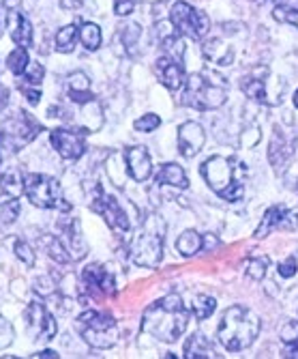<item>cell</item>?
<instances>
[{
    "mask_svg": "<svg viewBox=\"0 0 298 359\" xmlns=\"http://www.w3.org/2000/svg\"><path fill=\"white\" fill-rule=\"evenodd\" d=\"M279 336H281L283 344H285V346H290L292 357H298V320H290V323H285Z\"/></svg>",
    "mask_w": 298,
    "mask_h": 359,
    "instance_id": "34",
    "label": "cell"
},
{
    "mask_svg": "<svg viewBox=\"0 0 298 359\" xmlns=\"http://www.w3.org/2000/svg\"><path fill=\"white\" fill-rule=\"evenodd\" d=\"M64 235H67V248L71 254V260H82L86 256V241L80 233V222L78 219H69V224H60Z\"/></svg>",
    "mask_w": 298,
    "mask_h": 359,
    "instance_id": "22",
    "label": "cell"
},
{
    "mask_svg": "<svg viewBox=\"0 0 298 359\" xmlns=\"http://www.w3.org/2000/svg\"><path fill=\"white\" fill-rule=\"evenodd\" d=\"M20 90H22V95L28 100V104H30V106H37V104L41 102V90H39V86L35 88L32 84L20 82Z\"/></svg>",
    "mask_w": 298,
    "mask_h": 359,
    "instance_id": "40",
    "label": "cell"
},
{
    "mask_svg": "<svg viewBox=\"0 0 298 359\" xmlns=\"http://www.w3.org/2000/svg\"><path fill=\"white\" fill-rule=\"evenodd\" d=\"M227 100V84L217 74H193L185 80L183 104L193 110H217Z\"/></svg>",
    "mask_w": 298,
    "mask_h": 359,
    "instance_id": "4",
    "label": "cell"
},
{
    "mask_svg": "<svg viewBox=\"0 0 298 359\" xmlns=\"http://www.w3.org/2000/svg\"><path fill=\"white\" fill-rule=\"evenodd\" d=\"M273 18L277 22H283V24L298 28V0H279V3L275 5Z\"/></svg>",
    "mask_w": 298,
    "mask_h": 359,
    "instance_id": "26",
    "label": "cell"
},
{
    "mask_svg": "<svg viewBox=\"0 0 298 359\" xmlns=\"http://www.w3.org/2000/svg\"><path fill=\"white\" fill-rule=\"evenodd\" d=\"M67 95H69V100L78 106L94 100V95L90 93V80L84 72H76L67 78Z\"/></svg>",
    "mask_w": 298,
    "mask_h": 359,
    "instance_id": "20",
    "label": "cell"
},
{
    "mask_svg": "<svg viewBox=\"0 0 298 359\" xmlns=\"http://www.w3.org/2000/svg\"><path fill=\"white\" fill-rule=\"evenodd\" d=\"M26 323H28V332L32 340H52L58 332L56 318L48 312V308L41 302H32L26 308Z\"/></svg>",
    "mask_w": 298,
    "mask_h": 359,
    "instance_id": "13",
    "label": "cell"
},
{
    "mask_svg": "<svg viewBox=\"0 0 298 359\" xmlns=\"http://www.w3.org/2000/svg\"><path fill=\"white\" fill-rule=\"evenodd\" d=\"M204 245V239L200 233H195V231H185L178 239H176V250L183 254V256H193L202 250Z\"/></svg>",
    "mask_w": 298,
    "mask_h": 359,
    "instance_id": "28",
    "label": "cell"
},
{
    "mask_svg": "<svg viewBox=\"0 0 298 359\" xmlns=\"http://www.w3.org/2000/svg\"><path fill=\"white\" fill-rule=\"evenodd\" d=\"M294 106H296V110H298V90L294 93Z\"/></svg>",
    "mask_w": 298,
    "mask_h": 359,
    "instance_id": "45",
    "label": "cell"
},
{
    "mask_svg": "<svg viewBox=\"0 0 298 359\" xmlns=\"http://www.w3.org/2000/svg\"><path fill=\"white\" fill-rule=\"evenodd\" d=\"M15 256L20 260H24V265H28V267L35 265V260H37V256H35V252H32V248L28 243H24V241H15Z\"/></svg>",
    "mask_w": 298,
    "mask_h": 359,
    "instance_id": "39",
    "label": "cell"
},
{
    "mask_svg": "<svg viewBox=\"0 0 298 359\" xmlns=\"http://www.w3.org/2000/svg\"><path fill=\"white\" fill-rule=\"evenodd\" d=\"M260 316L245 308V306H232L223 312L221 323L217 327V338L223 344V348L236 353V351H245L249 348L257 334H260Z\"/></svg>",
    "mask_w": 298,
    "mask_h": 359,
    "instance_id": "3",
    "label": "cell"
},
{
    "mask_svg": "<svg viewBox=\"0 0 298 359\" xmlns=\"http://www.w3.org/2000/svg\"><path fill=\"white\" fill-rule=\"evenodd\" d=\"M260 3H267V0H260Z\"/></svg>",
    "mask_w": 298,
    "mask_h": 359,
    "instance_id": "46",
    "label": "cell"
},
{
    "mask_svg": "<svg viewBox=\"0 0 298 359\" xmlns=\"http://www.w3.org/2000/svg\"><path fill=\"white\" fill-rule=\"evenodd\" d=\"M170 22L178 35L189 39H202L211 30V20L204 11L191 7L189 3H174L170 9Z\"/></svg>",
    "mask_w": 298,
    "mask_h": 359,
    "instance_id": "9",
    "label": "cell"
},
{
    "mask_svg": "<svg viewBox=\"0 0 298 359\" xmlns=\"http://www.w3.org/2000/svg\"><path fill=\"white\" fill-rule=\"evenodd\" d=\"M269 263H271V258H269V256H257V258H251L249 263H247V269H245L247 278H251V280L260 282L264 276H267Z\"/></svg>",
    "mask_w": 298,
    "mask_h": 359,
    "instance_id": "33",
    "label": "cell"
},
{
    "mask_svg": "<svg viewBox=\"0 0 298 359\" xmlns=\"http://www.w3.org/2000/svg\"><path fill=\"white\" fill-rule=\"evenodd\" d=\"M155 74L159 78V82L165 86V88H170V90H178L183 88L185 84V69H183V62L170 54H163L157 58L155 62Z\"/></svg>",
    "mask_w": 298,
    "mask_h": 359,
    "instance_id": "15",
    "label": "cell"
},
{
    "mask_svg": "<svg viewBox=\"0 0 298 359\" xmlns=\"http://www.w3.org/2000/svg\"><path fill=\"white\" fill-rule=\"evenodd\" d=\"M88 132L82 127H73V129H64V127H58V129H52L50 134V142L52 147L56 149V153L62 157V159H80L84 153H86V142H84V136Z\"/></svg>",
    "mask_w": 298,
    "mask_h": 359,
    "instance_id": "11",
    "label": "cell"
},
{
    "mask_svg": "<svg viewBox=\"0 0 298 359\" xmlns=\"http://www.w3.org/2000/svg\"><path fill=\"white\" fill-rule=\"evenodd\" d=\"M82 278H84V284L88 290L97 292V295H116V280L114 276L101 267V265H88L84 271H82Z\"/></svg>",
    "mask_w": 298,
    "mask_h": 359,
    "instance_id": "17",
    "label": "cell"
},
{
    "mask_svg": "<svg viewBox=\"0 0 298 359\" xmlns=\"http://www.w3.org/2000/svg\"><path fill=\"white\" fill-rule=\"evenodd\" d=\"M20 215V201L11 198L5 205H0V224H13Z\"/></svg>",
    "mask_w": 298,
    "mask_h": 359,
    "instance_id": "36",
    "label": "cell"
},
{
    "mask_svg": "<svg viewBox=\"0 0 298 359\" xmlns=\"http://www.w3.org/2000/svg\"><path fill=\"white\" fill-rule=\"evenodd\" d=\"M78 332L92 348H112L118 342V323L112 314L99 312V310H86L76 320Z\"/></svg>",
    "mask_w": 298,
    "mask_h": 359,
    "instance_id": "7",
    "label": "cell"
},
{
    "mask_svg": "<svg viewBox=\"0 0 298 359\" xmlns=\"http://www.w3.org/2000/svg\"><path fill=\"white\" fill-rule=\"evenodd\" d=\"M271 76L267 67H257L253 69L247 78H243V90L249 100L264 104V106H279L281 104V93H273L269 88L271 84Z\"/></svg>",
    "mask_w": 298,
    "mask_h": 359,
    "instance_id": "12",
    "label": "cell"
},
{
    "mask_svg": "<svg viewBox=\"0 0 298 359\" xmlns=\"http://www.w3.org/2000/svg\"><path fill=\"white\" fill-rule=\"evenodd\" d=\"M185 357L189 359H204V357H215V351L211 342L202 334H193L187 344H185Z\"/></svg>",
    "mask_w": 298,
    "mask_h": 359,
    "instance_id": "25",
    "label": "cell"
},
{
    "mask_svg": "<svg viewBox=\"0 0 298 359\" xmlns=\"http://www.w3.org/2000/svg\"><path fill=\"white\" fill-rule=\"evenodd\" d=\"M41 245L48 250V256H50L52 260H56V263H60V265H67L69 260H71V254H69V250L60 243V239H58V237L45 235V237L41 239Z\"/></svg>",
    "mask_w": 298,
    "mask_h": 359,
    "instance_id": "29",
    "label": "cell"
},
{
    "mask_svg": "<svg viewBox=\"0 0 298 359\" xmlns=\"http://www.w3.org/2000/svg\"><path fill=\"white\" fill-rule=\"evenodd\" d=\"M28 65H30V58H28V48H22L17 46L9 56H7V67L13 76H24V72L28 69Z\"/></svg>",
    "mask_w": 298,
    "mask_h": 359,
    "instance_id": "32",
    "label": "cell"
},
{
    "mask_svg": "<svg viewBox=\"0 0 298 359\" xmlns=\"http://www.w3.org/2000/svg\"><path fill=\"white\" fill-rule=\"evenodd\" d=\"M296 226H298V213L288 211L283 205H275V207H271L267 213H264L262 224L257 226V231H255V237L264 239V237H269L273 231H277V228H283V231H294Z\"/></svg>",
    "mask_w": 298,
    "mask_h": 359,
    "instance_id": "14",
    "label": "cell"
},
{
    "mask_svg": "<svg viewBox=\"0 0 298 359\" xmlns=\"http://www.w3.org/2000/svg\"><path fill=\"white\" fill-rule=\"evenodd\" d=\"M161 125V118L157 116V114H144L142 118H138L136 123H134V127H136V132H142V134H150V132H155V129Z\"/></svg>",
    "mask_w": 298,
    "mask_h": 359,
    "instance_id": "37",
    "label": "cell"
},
{
    "mask_svg": "<svg viewBox=\"0 0 298 359\" xmlns=\"http://www.w3.org/2000/svg\"><path fill=\"white\" fill-rule=\"evenodd\" d=\"M187 325L189 310L178 295H165L150 304L142 316V332L161 342H176L187 332Z\"/></svg>",
    "mask_w": 298,
    "mask_h": 359,
    "instance_id": "1",
    "label": "cell"
},
{
    "mask_svg": "<svg viewBox=\"0 0 298 359\" xmlns=\"http://www.w3.org/2000/svg\"><path fill=\"white\" fill-rule=\"evenodd\" d=\"M7 102H9V93H7V88L3 84H0V110H5Z\"/></svg>",
    "mask_w": 298,
    "mask_h": 359,
    "instance_id": "43",
    "label": "cell"
},
{
    "mask_svg": "<svg viewBox=\"0 0 298 359\" xmlns=\"http://www.w3.org/2000/svg\"><path fill=\"white\" fill-rule=\"evenodd\" d=\"M125 159H127V170H129V175L134 181L142 183L152 175V161H150V155H148L146 147L127 149Z\"/></svg>",
    "mask_w": 298,
    "mask_h": 359,
    "instance_id": "19",
    "label": "cell"
},
{
    "mask_svg": "<svg viewBox=\"0 0 298 359\" xmlns=\"http://www.w3.org/2000/svg\"><path fill=\"white\" fill-rule=\"evenodd\" d=\"M136 5H138V0H114V11L116 15H129L136 9Z\"/></svg>",
    "mask_w": 298,
    "mask_h": 359,
    "instance_id": "42",
    "label": "cell"
},
{
    "mask_svg": "<svg viewBox=\"0 0 298 359\" xmlns=\"http://www.w3.org/2000/svg\"><path fill=\"white\" fill-rule=\"evenodd\" d=\"M5 24L11 39L22 46V48H30L32 46V24L26 20V15L20 11V7L13 9H5Z\"/></svg>",
    "mask_w": 298,
    "mask_h": 359,
    "instance_id": "18",
    "label": "cell"
},
{
    "mask_svg": "<svg viewBox=\"0 0 298 359\" xmlns=\"http://www.w3.org/2000/svg\"><path fill=\"white\" fill-rule=\"evenodd\" d=\"M202 177L206 179L208 187L223 201L236 203L245 194L247 181V166L236 157L215 155L202 164Z\"/></svg>",
    "mask_w": 298,
    "mask_h": 359,
    "instance_id": "2",
    "label": "cell"
},
{
    "mask_svg": "<svg viewBox=\"0 0 298 359\" xmlns=\"http://www.w3.org/2000/svg\"><path fill=\"white\" fill-rule=\"evenodd\" d=\"M13 338H15L13 325L5 316H0V348L11 346L13 344Z\"/></svg>",
    "mask_w": 298,
    "mask_h": 359,
    "instance_id": "38",
    "label": "cell"
},
{
    "mask_svg": "<svg viewBox=\"0 0 298 359\" xmlns=\"http://www.w3.org/2000/svg\"><path fill=\"white\" fill-rule=\"evenodd\" d=\"M206 142V134L200 123H183L178 129V151L183 157H195Z\"/></svg>",
    "mask_w": 298,
    "mask_h": 359,
    "instance_id": "16",
    "label": "cell"
},
{
    "mask_svg": "<svg viewBox=\"0 0 298 359\" xmlns=\"http://www.w3.org/2000/svg\"><path fill=\"white\" fill-rule=\"evenodd\" d=\"M32 357H39V359H43V357H58V353H54V351H41V353H35Z\"/></svg>",
    "mask_w": 298,
    "mask_h": 359,
    "instance_id": "44",
    "label": "cell"
},
{
    "mask_svg": "<svg viewBox=\"0 0 298 359\" xmlns=\"http://www.w3.org/2000/svg\"><path fill=\"white\" fill-rule=\"evenodd\" d=\"M43 76H45L43 65H41V62H30V65H28V69L24 72V76H20V78H24L22 82H26V84L39 86V84L43 82Z\"/></svg>",
    "mask_w": 298,
    "mask_h": 359,
    "instance_id": "35",
    "label": "cell"
},
{
    "mask_svg": "<svg viewBox=\"0 0 298 359\" xmlns=\"http://www.w3.org/2000/svg\"><path fill=\"white\" fill-rule=\"evenodd\" d=\"M90 207H92V211H97L106 219V224L112 228L116 235H127L131 231V222H129L125 209L120 207V203L114 198V196L106 194L104 189H97Z\"/></svg>",
    "mask_w": 298,
    "mask_h": 359,
    "instance_id": "10",
    "label": "cell"
},
{
    "mask_svg": "<svg viewBox=\"0 0 298 359\" xmlns=\"http://www.w3.org/2000/svg\"><path fill=\"white\" fill-rule=\"evenodd\" d=\"M155 183L157 185H170V187H176V189H187L189 187L187 175L178 164H163L155 175Z\"/></svg>",
    "mask_w": 298,
    "mask_h": 359,
    "instance_id": "23",
    "label": "cell"
},
{
    "mask_svg": "<svg viewBox=\"0 0 298 359\" xmlns=\"http://www.w3.org/2000/svg\"><path fill=\"white\" fill-rule=\"evenodd\" d=\"M41 132V125L26 114L24 110H17L13 116L0 123V164L9 161L17 151H22L26 144H30Z\"/></svg>",
    "mask_w": 298,
    "mask_h": 359,
    "instance_id": "6",
    "label": "cell"
},
{
    "mask_svg": "<svg viewBox=\"0 0 298 359\" xmlns=\"http://www.w3.org/2000/svg\"><path fill=\"white\" fill-rule=\"evenodd\" d=\"M0 185H3V191L11 198H20V194L24 191V179L17 166L9 164V161H3L0 164Z\"/></svg>",
    "mask_w": 298,
    "mask_h": 359,
    "instance_id": "21",
    "label": "cell"
},
{
    "mask_svg": "<svg viewBox=\"0 0 298 359\" xmlns=\"http://www.w3.org/2000/svg\"><path fill=\"white\" fill-rule=\"evenodd\" d=\"M202 52H204L206 60H211L215 65H221V67H225V65H232V60H234V52H232V48L225 41L217 39V37L208 39L202 46Z\"/></svg>",
    "mask_w": 298,
    "mask_h": 359,
    "instance_id": "24",
    "label": "cell"
},
{
    "mask_svg": "<svg viewBox=\"0 0 298 359\" xmlns=\"http://www.w3.org/2000/svg\"><path fill=\"white\" fill-rule=\"evenodd\" d=\"M24 194L28 196V201L39 209H60V211L71 209V205H67L62 198L60 183L48 175H39V172L26 175L24 177Z\"/></svg>",
    "mask_w": 298,
    "mask_h": 359,
    "instance_id": "8",
    "label": "cell"
},
{
    "mask_svg": "<svg viewBox=\"0 0 298 359\" xmlns=\"http://www.w3.org/2000/svg\"><path fill=\"white\" fill-rule=\"evenodd\" d=\"M163 233H165V224L159 215H148L138 235L134 237L131 243V258L138 267L155 269L161 263L163 256Z\"/></svg>",
    "mask_w": 298,
    "mask_h": 359,
    "instance_id": "5",
    "label": "cell"
},
{
    "mask_svg": "<svg viewBox=\"0 0 298 359\" xmlns=\"http://www.w3.org/2000/svg\"><path fill=\"white\" fill-rule=\"evenodd\" d=\"M80 41L90 52L99 50V46H101V28L92 22H84L80 28Z\"/></svg>",
    "mask_w": 298,
    "mask_h": 359,
    "instance_id": "30",
    "label": "cell"
},
{
    "mask_svg": "<svg viewBox=\"0 0 298 359\" xmlns=\"http://www.w3.org/2000/svg\"><path fill=\"white\" fill-rule=\"evenodd\" d=\"M279 276L281 278H292V276H296V271H298V260L294 258V256H290L288 260H283V263L279 265Z\"/></svg>",
    "mask_w": 298,
    "mask_h": 359,
    "instance_id": "41",
    "label": "cell"
},
{
    "mask_svg": "<svg viewBox=\"0 0 298 359\" xmlns=\"http://www.w3.org/2000/svg\"><path fill=\"white\" fill-rule=\"evenodd\" d=\"M78 37H80V30H78L73 24H69V26H62V28L56 32V39H54V43H56V50H58V52H62V54H69V52H73Z\"/></svg>",
    "mask_w": 298,
    "mask_h": 359,
    "instance_id": "27",
    "label": "cell"
},
{
    "mask_svg": "<svg viewBox=\"0 0 298 359\" xmlns=\"http://www.w3.org/2000/svg\"><path fill=\"white\" fill-rule=\"evenodd\" d=\"M217 310V302L211 295H197L191 302V314L197 320H206L208 316H213V312Z\"/></svg>",
    "mask_w": 298,
    "mask_h": 359,
    "instance_id": "31",
    "label": "cell"
}]
</instances>
